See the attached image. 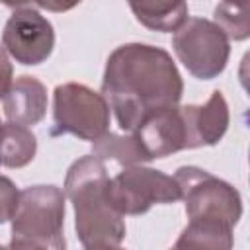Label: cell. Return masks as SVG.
I'll list each match as a JSON object with an SVG mask.
<instances>
[{"label":"cell","mask_w":250,"mask_h":250,"mask_svg":"<svg viewBox=\"0 0 250 250\" xmlns=\"http://www.w3.org/2000/svg\"><path fill=\"white\" fill-rule=\"evenodd\" d=\"M184 92L172 57L154 45L117 47L104 70L102 96L123 131H137L154 113L178 105Z\"/></svg>","instance_id":"obj_1"},{"label":"cell","mask_w":250,"mask_h":250,"mask_svg":"<svg viewBox=\"0 0 250 250\" xmlns=\"http://www.w3.org/2000/svg\"><path fill=\"white\" fill-rule=\"evenodd\" d=\"M174 178L189 219L176 248H230L232 227L242 215L238 191L195 166L178 168Z\"/></svg>","instance_id":"obj_2"},{"label":"cell","mask_w":250,"mask_h":250,"mask_svg":"<svg viewBox=\"0 0 250 250\" xmlns=\"http://www.w3.org/2000/svg\"><path fill=\"white\" fill-rule=\"evenodd\" d=\"M109 176L102 158L88 154L72 162L64 178V195L76 215V232L86 248H115L125 236L123 215L107 191Z\"/></svg>","instance_id":"obj_3"},{"label":"cell","mask_w":250,"mask_h":250,"mask_svg":"<svg viewBox=\"0 0 250 250\" xmlns=\"http://www.w3.org/2000/svg\"><path fill=\"white\" fill-rule=\"evenodd\" d=\"M10 221L12 248H64V191L57 186L21 189Z\"/></svg>","instance_id":"obj_4"},{"label":"cell","mask_w":250,"mask_h":250,"mask_svg":"<svg viewBox=\"0 0 250 250\" xmlns=\"http://www.w3.org/2000/svg\"><path fill=\"white\" fill-rule=\"evenodd\" d=\"M229 37L211 20L188 18L172 37V47L189 74L201 80L219 76L229 61Z\"/></svg>","instance_id":"obj_5"},{"label":"cell","mask_w":250,"mask_h":250,"mask_svg":"<svg viewBox=\"0 0 250 250\" xmlns=\"http://www.w3.org/2000/svg\"><path fill=\"white\" fill-rule=\"evenodd\" d=\"M53 135H74L82 141H96L107 131L109 105L105 98L84 84L66 82L55 88Z\"/></svg>","instance_id":"obj_6"},{"label":"cell","mask_w":250,"mask_h":250,"mask_svg":"<svg viewBox=\"0 0 250 250\" xmlns=\"http://www.w3.org/2000/svg\"><path fill=\"white\" fill-rule=\"evenodd\" d=\"M109 199L121 215H143L154 203H174L182 199L176 178L154 168L131 164L107 184Z\"/></svg>","instance_id":"obj_7"},{"label":"cell","mask_w":250,"mask_h":250,"mask_svg":"<svg viewBox=\"0 0 250 250\" xmlns=\"http://www.w3.org/2000/svg\"><path fill=\"white\" fill-rule=\"evenodd\" d=\"M133 133L148 160L166 158L184 148L203 146L197 127V105H172L162 109Z\"/></svg>","instance_id":"obj_8"},{"label":"cell","mask_w":250,"mask_h":250,"mask_svg":"<svg viewBox=\"0 0 250 250\" xmlns=\"http://www.w3.org/2000/svg\"><path fill=\"white\" fill-rule=\"evenodd\" d=\"M2 45L21 64H41L55 47V31L47 18L33 8L16 10L2 33Z\"/></svg>","instance_id":"obj_9"},{"label":"cell","mask_w":250,"mask_h":250,"mask_svg":"<svg viewBox=\"0 0 250 250\" xmlns=\"http://www.w3.org/2000/svg\"><path fill=\"white\" fill-rule=\"evenodd\" d=\"M2 102H4V115L8 117L10 123L29 127L45 117L47 90L35 76L23 74L16 78V82H12Z\"/></svg>","instance_id":"obj_10"},{"label":"cell","mask_w":250,"mask_h":250,"mask_svg":"<svg viewBox=\"0 0 250 250\" xmlns=\"http://www.w3.org/2000/svg\"><path fill=\"white\" fill-rule=\"evenodd\" d=\"M137 21L145 27L170 33L188 20L186 0H127Z\"/></svg>","instance_id":"obj_11"},{"label":"cell","mask_w":250,"mask_h":250,"mask_svg":"<svg viewBox=\"0 0 250 250\" xmlns=\"http://www.w3.org/2000/svg\"><path fill=\"white\" fill-rule=\"evenodd\" d=\"M37 150L35 135L18 123L0 125V166L21 168L27 166Z\"/></svg>","instance_id":"obj_12"},{"label":"cell","mask_w":250,"mask_h":250,"mask_svg":"<svg viewBox=\"0 0 250 250\" xmlns=\"http://www.w3.org/2000/svg\"><path fill=\"white\" fill-rule=\"evenodd\" d=\"M92 154L102 160H115L123 166L141 164L148 160L135 133H131L129 137H121V135H113L105 131L102 137L94 141Z\"/></svg>","instance_id":"obj_13"},{"label":"cell","mask_w":250,"mask_h":250,"mask_svg":"<svg viewBox=\"0 0 250 250\" xmlns=\"http://www.w3.org/2000/svg\"><path fill=\"white\" fill-rule=\"evenodd\" d=\"M215 23L225 31L229 39L244 41L250 33L248 8H234V6L219 4L215 8Z\"/></svg>","instance_id":"obj_14"},{"label":"cell","mask_w":250,"mask_h":250,"mask_svg":"<svg viewBox=\"0 0 250 250\" xmlns=\"http://www.w3.org/2000/svg\"><path fill=\"white\" fill-rule=\"evenodd\" d=\"M18 197L20 191L16 189L14 182L0 174V225L12 219L18 205Z\"/></svg>","instance_id":"obj_15"},{"label":"cell","mask_w":250,"mask_h":250,"mask_svg":"<svg viewBox=\"0 0 250 250\" xmlns=\"http://www.w3.org/2000/svg\"><path fill=\"white\" fill-rule=\"evenodd\" d=\"M12 62L8 59V51L4 49V45L0 47V100L8 94L10 86H12Z\"/></svg>","instance_id":"obj_16"},{"label":"cell","mask_w":250,"mask_h":250,"mask_svg":"<svg viewBox=\"0 0 250 250\" xmlns=\"http://www.w3.org/2000/svg\"><path fill=\"white\" fill-rule=\"evenodd\" d=\"M39 8L49 10V12H68L82 0H33Z\"/></svg>","instance_id":"obj_17"},{"label":"cell","mask_w":250,"mask_h":250,"mask_svg":"<svg viewBox=\"0 0 250 250\" xmlns=\"http://www.w3.org/2000/svg\"><path fill=\"white\" fill-rule=\"evenodd\" d=\"M221 4L234 6V8H248V0H221Z\"/></svg>","instance_id":"obj_18"},{"label":"cell","mask_w":250,"mask_h":250,"mask_svg":"<svg viewBox=\"0 0 250 250\" xmlns=\"http://www.w3.org/2000/svg\"><path fill=\"white\" fill-rule=\"evenodd\" d=\"M0 2L6 4V6H10V8H20V6H25V4H29L33 0H0Z\"/></svg>","instance_id":"obj_19"},{"label":"cell","mask_w":250,"mask_h":250,"mask_svg":"<svg viewBox=\"0 0 250 250\" xmlns=\"http://www.w3.org/2000/svg\"><path fill=\"white\" fill-rule=\"evenodd\" d=\"M0 125H2V123H0Z\"/></svg>","instance_id":"obj_20"}]
</instances>
